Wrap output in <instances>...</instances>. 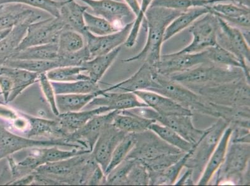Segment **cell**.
Returning <instances> with one entry per match:
<instances>
[{"mask_svg": "<svg viewBox=\"0 0 250 186\" xmlns=\"http://www.w3.org/2000/svg\"><path fill=\"white\" fill-rule=\"evenodd\" d=\"M192 149L189 151L184 153V155L177 162L167 168L158 171H149V185H174L177 179L179 178L181 172L185 167L186 161L191 153Z\"/></svg>", "mask_w": 250, "mask_h": 186, "instance_id": "33", "label": "cell"}, {"mask_svg": "<svg viewBox=\"0 0 250 186\" xmlns=\"http://www.w3.org/2000/svg\"><path fill=\"white\" fill-rule=\"evenodd\" d=\"M250 156L249 143L229 142L224 162L213 177V185H250Z\"/></svg>", "mask_w": 250, "mask_h": 186, "instance_id": "5", "label": "cell"}, {"mask_svg": "<svg viewBox=\"0 0 250 186\" xmlns=\"http://www.w3.org/2000/svg\"><path fill=\"white\" fill-rule=\"evenodd\" d=\"M106 175L102 167L98 165L88 179L87 185H104Z\"/></svg>", "mask_w": 250, "mask_h": 186, "instance_id": "51", "label": "cell"}, {"mask_svg": "<svg viewBox=\"0 0 250 186\" xmlns=\"http://www.w3.org/2000/svg\"><path fill=\"white\" fill-rule=\"evenodd\" d=\"M36 174L35 171L31 173L27 174V175L22 176L21 178L17 179L10 182L8 185H17V186H25L30 185L31 184L35 183Z\"/></svg>", "mask_w": 250, "mask_h": 186, "instance_id": "55", "label": "cell"}, {"mask_svg": "<svg viewBox=\"0 0 250 186\" xmlns=\"http://www.w3.org/2000/svg\"><path fill=\"white\" fill-rule=\"evenodd\" d=\"M98 165L91 153L47 163L35 170V183L52 185H87Z\"/></svg>", "mask_w": 250, "mask_h": 186, "instance_id": "1", "label": "cell"}, {"mask_svg": "<svg viewBox=\"0 0 250 186\" xmlns=\"http://www.w3.org/2000/svg\"><path fill=\"white\" fill-rule=\"evenodd\" d=\"M133 22L126 24L116 33L104 36H96L85 30L83 36L91 57L105 55L121 46L126 42Z\"/></svg>", "mask_w": 250, "mask_h": 186, "instance_id": "18", "label": "cell"}, {"mask_svg": "<svg viewBox=\"0 0 250 186\" xmlns=\"http://www.w3.org/2000/svg\"><path fill=\"white\" fill-rule=\"evenodd\" d=\"M59 57L58 43L36 45L16 52L10 58L18 60H56ZM8 60V59H7Z\"/></svg>", "mask_w": 250, "mask_h": 186, "instance_id": "35", "label": "cell"}, {"mask_svg": "<svg viewBox=\"0 0 250 186\" xmlns=\"http://www.w3.org/2000/svg\"><path fill=\"white\" fill-rule=\"evenodd\" d=\"M11 29H4V30L0 31V42L6 36L10 33Z\"/></svg>", "mask_w": 250, "mask_h": 186, "instance_id": "58", "label": "cell"}, {"mask_svg": "<svg viewBox=\"0 0 250 186\" xmlns=\"http://www.w3.org/2000/svg\"><path fill=\"white\" fill-rule=\"evenodd\" d=\"M217 2L220 1L218 0H154L151 6L184 12L192 8L207 7Z\"/></svg>", "mask_w": 250, "mask_h": 186, "instance_id": "44", "label": "cell"}, {"mask_svg": "<svg viewBox=\"0 0 250 186\" xmlns=\"http://www.w3.org/2000/svg\"><path fill=\"white\" fill-rule=\"evenodd\" d=\"M56 94H88L96 93L101 90L99 83L91 79L79 80L72 82H52Z\"/></svg>", "mask_w": 250, "mask_h": 186, "instance_id": "39", "label": "cell"}, {"mask_svg": "<svg viewBox=\"0 0 250 186\" xmlns=\"http://www.w3.org/2000/svg\"><path fill=\"white\" fill-rule=\"evenodd\" d=\"M88 9L87 6L80 5L76 0H65L61 8L60 18L70 29L83 35L86 30L83 14Z\"/></svg>", "mask_w": 250, "mask_h": 186, "instance_id": "32", "label": "cell"}, {"mask_svg": "<svg viewBox=\"0 0 250 186\" xmlns=\"http://www.w3.org/2000/svg\"><path fill=\"white\" fill-rule=\"evenodd\" d=\"M210 13L231 25L250 29V7L231 2H217L208 6Z\"/></svg>", "mask_w": 250, "mask_h": 186, "instance_id": "24", "label": "cell"}, {"mask_svg": "<svg viewBox=\"0 0 250 186\" xmlns=\"http://www.w3.org/2000/svg\"><path fill=\"white\" fill-rule=\"evenodd\" d=\"M208 53V62L214 63L216 65L226 66V67H233L240 68L244 72L248 80L250 81V72H247L239 59L230 52L223 48L219 44L206 49Z\"/></svg>", "mask_w": 250, "mask_h": 186, "instance_id": "37", "label": "cell"}, {"mask_svg": "<svg viewBox=\"0 0 250 186\" xmlns=\"http://www.w3.org/2000/svg\"><path fill=\"white\" fill-rule=\"evenodd\" d=\"M156 72L153 67L146 62L132 76L121 82L111 85L104 92H127L135 93L138 91H151L155 85Z\"/></svg>", "mask_w": 250, "mask_h": 186, "instance_id": "20", "label": "cell"}, {"mask_svg": "<svg viewBox=\"0 0 250 186\" xmlns=\"http://www.w3.org/2000/svg\"><path fill=\"white\" fill-rule=\"evenodd\" d=\"M19 112L13 109L0 104V117L12 122L16 118L19 116Z\"/></svg>", "mask_w": 250, "mask_h": 186, "instance_id": "53", "label": "cell"}, {"mask_svg": "<svg viewBox=\"0 0 250 186\" xmlns=\"http://www.w3.org/2000/svg\"><path fill=\"white\" fill-rule=\"evenodd\" d=\"M168 77L187 87L217 85L247 78L240 68L226 67L210 62L202 63L187 71L177 73Z\"/></svg>", "mask_w": 250, "mask_h": 186, "instance_id": "6", "label": "cell"}, {"mask_svg": "<svg viewBox=\"0 0 250 186\" xmlns=\"http://www.w3.org/2000/svg\"><path fill=\"white\" fill-rule=\"evenodd\" d=\"M181 13L183 12L165 8L149 7L145 17L147 28L146 44L137 55L124 59L122 62L140 61L148 63L154 67L161 59V47L164 43L166 29Z\"/></svg>", "mask_w": 250, "mask_h": 186, "instance_id": "3", "label": "cell"}, {"mask_svg": "<svg viewBox=\"0 0 250 186\" xmlns=\"http://www.w3.org/2000/svg\"><path fill=\"white\" fill-rule=\"evenodd\" d=\"M154 80L155 86L151 92L169 97L192 112L195 111L219 119V106L208 101L187 86L172 80L168 76L161 75L157 72Z\"/></svg>", "mask_w": 250, "mask_h": 186, "instance_id": "4", "label": "cell"}, {"mask_svg": "<svg viewBox=\"0 0 250 186\" xmlns=\"http://www.w3.org/2000/svg\"><path fill=\"white\" fill-rule=\"evenodd\" d=\"M133 93L147 107L153 109L161 115H193L191 111L160 93L147 90L138 91Z\"/></svg>", "mask_w": 250, "mask_h": 186, "instance_id": "23", "label": "cell"}, {"mask_svg": "<svg viewBox=\"0 0 250 186\" xmlns=\"http://www.w3.org/2000/svg\"><path fill=\"white\" fill-rule=\"evenodd\" d=\"M69 28L61 18L41 19L29 25L26 36L17 52L36 45L58 43L59 35L65 29Z\"/></svg>", "mask_w": 250, "mask_h": 186, "instance_id": "11", "label": "cell"}, {"mask_svg": "<svg viewBox=\"0 0 250 186\" xmlns=\"http://www.w3.org/2000/svg\"><path fill=\"white\" fill-rule=\"evenodd\" d=\"M149 184V170L142 163L136 162L127 176L126 185L146 186Z\"/></svg>", "mask_w": 250, "mask_h": 186, "instance_id": "48", "label": "cell"}, {"mask_svg": "<svg viewBox=\"0 0 250 186\" xmlns=\"http://www.w3.org/2000/svg\"><path fill=\"white\" fill-rule=\"evenodd\" d=\"M86 30L93 35L104 36L116 33L121 29L104 18L94 16L86 11L83 14Z\"/></svg>", "mask_w": 250, "mask_h": 186, "instance_id": "42", "label": "cell"}, {"mask_svg": "<svg viewBox=\"0 0 250 186\" xmlns=\"http://www.w3.org/2000/svg\"><path fill=\"white\" fill-rule=\"evenodd\" d=\"M208 62L207 51L197 53H175L161 55L160 62L153 67L161 75L169 76L172 74L192 69L202 63Z\"/></svg>", "mask_w": 250, "mask_h": 186, "instance_id": "16", "label": "cell"}, {"mask_svg": "<svg viewBox=\"0 0 250 186\" xmlns=\"http://www.w3.org/2000/svg\"><path fill=\"white\" fill-rule=\"evenodd\" d=\"M210 103L227 107H250V81L243 78L217 85L188 87Z\"/></svg>", "mask_w": 250, "mask_h": 186, "instance_id": "7", "label": "cell"}, {"mask_svg": "<svg viewBox=\"0 0 250 186\" xmlns=\"http://www.w3.org/2000/svg\"><path fill=\"white\" fill-rule=\"evenodd\" d=\"M218 1H219L220 2H222L221 0H218Z\"/></svg>", "mask_w": 250, "mask_h": 186, "instance_id": "59", "label": "cell"}, {"mask_svg": "<svg viewBox=\"0 0 250 186\" xmlns=\"http://www.w3.org/2000/svg\"><path fill=\"white\" fill-rule=\"evenodd\" d=\"M135 133H127L125 135L113 152L110 162L104 171L105 175L125 160L135 146Z\"/></svg>", "mask_w": 250, "mask_h": 186, "instance_id": "45", "label": "cell"}, {"mask_svg": "<svg viewBox=\"0 0 250 186\" xmlns=\"http://www.w3.org/2000/svg\"><path fill=\"white\" fill-rule=\"evenodd\" d=\"M189 32L192 36V42L178 51L180 53H197L215 46L218 44V18L212 13H207L190 26Z\"/></svg>", "mask_w": 250, "mask_h": 186, "instance_id": "12", "label": "cell"}, {"mask_svg": "<svg viewBox=\"0 0 250 186\" xmlns=\"http://www.w3.org/2000/svg\"><path fill=\"white\" fill-rule=\"evenodd\" d=\"M30 24L26 22L13 27L8 35L0 42V64L16 53Z\"/></svg>", "mask_w": 250, "mask_h": 186, "instance_id": "34", "label": "cell"}, {"mask_svg": "<svg viewBox=\"0 0 250 186\" xmlns=\"http://www.w3.org/2000/svg\"><path fill=\"white\" fill-rule=\"evenodd\" d=\"M149 130L153 131L159 137L168 144L176 147L184 153L189 151L194 147V145L184 139L176 131L158 122H156L152 124L150 126Z\"/></svg>", "mask_w": 250, "mask_h": 186, "instance_id": "40", "label": "cell"}, {"mask_svg": "<svg viewBox=\"0 0 250 186\" xmlns=\"http://www.w3.org/2000/svg\"><path fill=\"white\" fill-rule=\"evenodd\" d=\"M121 46L117 47L105 55L95 56L84 62L82 67L85 69V73L91 80L99 83L102 77L117 58L121 51Z\"/></svg>", "mask_w": 250, "mask_h": 186, "instance_id": "29", "label": "cell"}, {"mask_svg": "<svg viewBox=\"0 0 250 186\" xmlns=\"http://www.w3.org/2000/svg\"><path fill=\"white\" fill-rule=\"evenodd\" d=\"M87 106L91 109L104 106L111 111H122L147 106L133 93L103 92V94L95 97Z\"/></svg>", "mask_w": 250, "mask_h": 186, "instance_id": "21", "label": "cell"}, {"mask_svg": "<svg viewBox=\"0 0 250 186\" xmlns=\"http://www.w3.org/2000/svg\"><path fill=\"white\" fill-rule=\"evenodd\" d=\"M136 162L133 159L125 158L106 174L104 185H126L127 176Z\"/></svg>", "mask_w": 250, "mask_h": 186, "instance_id": "46", "label": "cell"}, {"mask_svg": "<svg viewBox=\"0 0 250 186\" xmlns=\"http://www.w3.org/2000/svg\"><path fill=\"white\" fill-rule=\"evenodd\" d=\"M125 3L130 8L135 15L137 16L140 11V3L138 0H124Z\"/></svg>", "mask_w": 250, "mask_h": 186, "instance_id": "56", "label": "cell"}, {"mask_svg": "<svg viewBox=\"0 0 250 186\" xmlns=\"http://www.w3.org/2000/svg\"><path fill=\"white\" fill-rule=\"evenodd\" d=\"M64 2L56 0H0V5L13 3L22 4L44 11L52 17L60 18L61 8Z\"/></svg>", "mask_w": 250, "mask_h": 186, "instance_id": "43", "label": "cell"}, {"mask_svg": "<svg viewBox=\"0 0 250 186\" xmlns=\"http://www.w3.org/2000/svg\"><path fill=\"white\" fill-rule=\"evenodd\" d=\"M103 94L102 89L96 93L88 94H56V105L59 114L78 112L87 107L95 97Z\"/></svg>", "mask_w": 250, "mask_h": 186, "instance_id": "30", "label": "cell"}, {"mask_svg": "<svg viewBox=\"0 0 250 186\" xmlns=\"http://www.w3.org/2000/svg\"><path fill=\"white\" fill-rule=\"evenodd\" d=\"M98 17L107 20L118 28L135 21L136 15L126 3L116 0H81Z\"/></svg>", "mask_w": 250, "mask_h": 186, "instance_id": "15", "label": "cell"}, {"mask_svg": "<svg viewBox=\"0 0 250 186\" xmlns=\"http://www.w3.org/2000/svg\"><path fill=\"white\" fill-rule=\"evenodd\" d=\"M208 13H210V11L208 6L192 8L181 13L168 25L166 29L165 35H164V42L191 26L199 18Z\"/></svg>", "mask_w": 250, "mask_h": 186, "instance_id": "31", "label": "cell"}, {"mask_svg": "<svg viewBox=\"0 0 250 186\" xmlns=\"http://www.w3.org/2000/svg\"><path fill=\"white\" fill-rule=\"evenodd\" d=\"M0 74L6 75L12 79L13 88L8 103L14 101L29 86L38 82L40 74L28 70L8 67L0 64Z\"/></svg>", "mask_w": 250, "mask_h": 186, "instance_id": "26", "label": "cell"}, {"mask_svg": "<svg viewBox=\"0 0 250 186\" xmlns=\"http://www.w3.org/2000/svg\"><path fill=\"white\" fill-rule=\"evenodd\" d=\"M126 134L111 124L100 135L91 154L104 172L107 168L113 151Z\"/></svg>", "mask_w": 250, "mask_h": 186, "instance_id": "19", "label": "cell"}, {"mask_svg": "<svg viewBox=\"0 0 250 186\" xmlns=\"http://www.w3.org/2000/svg\"><path fill=\"white\" fill-rule=\"evenodd\" d=\"M58 45L60 56L80 51L85 46V41L81 33L66 28L59 35Z\"/></svg>", "mask_w": 250, "mask_h": 186, "instance_id": "38", "label": "cell"}, {"mask_svg": "<svg viewBox=\"0 0 250 186\" xmlns=\"http://www.w3.org/2000/svg\"><path fill=\"white\" fill-rule=\"evenodd\" d=\"M153 120L139 116L129 110L120 111L113 119L112 124L126 133H137L149 130Z\"/></svg>", "mask_w": 250, "mask_h": 186, "instance_id": "28", "label": "cell"}, {"mask_svg": "<svg viewBox=\"0 0 250 186\" xmlns=\"http://www.w3.org/2000/svg\"><path fill=\"white\" fill-rule=\"evenodd\" d=\"M193 179L192 171L190 169L186 168V171L180 178L177 179L174 185H195Z\"/></svg>", "mask_w": 250, "mask_h": 186, "instance_id": "54", "label": "cell"}, {"mask_svg": "<svg viewBox=\"0 0 250 186\" xmlns=\"http://www.w3.org/2000/svg\"><path fill=\"white\" fill-rule=\"evenodd\" d=\"M129 111L139 116L153 120L159 124L172 129L193 145L197 144L206 131V129L201 130L195 128L193 124L192 116L190 115H161L147 106L134 108Z\"/></svg>", "mask_w": 250, "mask_h": 186, "instance_id": "9", "label": "cell"}, {"mask_svg": "<svg viewBox=\"0 0 250 186\" xmlns=\"http://www.w3.org/2000/svg\"><path fill=\"white\" fill-rule=\"evenodd\" d=\"M136 142L126 158L142 163L149 171H158L174 164L184 152L171 146L151 130L135 133Z\"/></svg>", "mask_w": 250, "mask_h": 186, "instance_id": "2", "label": "cell"}, {"mask_svg": "<svg viewBox=\"0 0 250 186\" xmlns=\"http://www.w3.org/2000/svg\"><path fill=\"white\" fill-rule=\"evenodd\" d=\"M54 146L85 149L80 145L70 144L62 140H35V138L22 137L15 134L0 125V160L7 158L22 149Z\"/></svg>", "mask_w": 250, "mask_h": 186, "instance_id": "10", "label": "cell"}, {"mask_svg": "<svg viewBox=\"0 0 250 186\" xmlns=\"http://www.w3.org/2000/svg\"><path fill=\"white\" fill-rule=\"evenodd\" d=\"M120 112V111L114 110L95 115L81 129L69 133L65 141L70 144L80 145L92 152L102 131L109 124L113 123L116 115Z\"/></svg>", "mask_w": 250, "mask_h": 186, "instance_id": "14", "label": "cell"}, {"mask_svg": "<svg viewBox=\"0 0 250 186\" xmlns=\"http://www.w3.org/2000/svg\"><path fill=\"white\" fill-rule=\"evenodd\" d=\"M20 112L29 121V129L24 133L25 137L31 138H45L46 139L62 140L65 141L69 135L61 126L58 119H44L33 116L24 112Z\"/></svg>", "mask_w": 250, "mask_h": 186, "instance_id": "22", "label": "cell"}, {"mask_svg": "<svg viewBox=\"0 0 250 186\" xmlns=\"http://www.w3.org/2000/svg\"><path fill=\"white\" fill-rule=\"evenodd\" d=\"M89 153H91V151L88 149H72L70 150H65L58 146L38 147L32 149L30 154L18 163L28 173H31L38 167L47 163L59 162L75 156Z\"/></svg>", "mask_w": 250, "mask_h": 186, "instance_id": "17", "label": "cell"}, {"mask_svg": "<svg viewBox=\"0 0 250 186\" xmlns=\"http://www.w3.org/2000/svg\"><path fill=\"white\" fill-rule=\"evenodd\" d=\"M38 82L40 83L41 89H42L43 95L49 104L51 109L52 113L58 117L59 114L58 108L56 105V94L52 85L51 81L47 78L46 74H41L39 76Z\"/></svg>", "mask_w": 250, "mask_h": 186, "instance_id": "49", "label": "cell"}, {"mask_svg": "<svg viewBox=\"0 0 250 186\" xmlns=\"http://www.w3.org/2000/svg\"><path fill=\"white\" fill-rule=\"evenodd\" d=\"M231 131H232V128L229 126L225 130L220 141L218 143L217 147H215L214 151H213L208 163H207L205 169H204L201 178L197 183V185L206 186L208 185L212 180L213 176L215 175L216 172L217 171L220 166L224 162Z\"/></svg>", "mask_w": 250, "mask_h": 186, "instance_id": "25", "label": "cell"}, {"mask_svg": "<svg viewBox=\"0 0 250 186\" xmlns=\"http://www.w3.org/2000/svg\"><path fill=\"white\" fill-rule=\"evenodd\" d=\"M46 75L52 82H72L90 79L82 66L56 68L47 72Z\"/></svg>", "mask_w": 250, "mask_h": 186, "instance_id": "41", "label": "cell"}, {"mask_svg": "<svg viewBox=\"0 0 250 186\" xmlns=\"http://www.w3.org/2000/svg\"><path fill=\"white\" fill-rule=\"evenodd\" d=\"M222 2H231V3L241 4V5L250 7V0H221Z\"/></svg>", "mask_w": 250, "mask_h": 186, "instance_id": "57", "label": "cell"}, {"mask_svg": "<svg viewBox=\"0 0 250 186\" xmlns=\"http://www.w3.org/2000/svg\"><path fill=\"white\" fill-rule=\"evenodd\" d=\"M153 1L154 0H142L139 13L136 16L135 21H133L130 33H129L128 37L124 44L126 47L131 48L136 44L138 35H139L141 26H142L143 22L145 19V14H146V11L151 6Z\"/></svg>", "mask_w": 250, "mask_h": 186, "instance_id": "47", "label": "cell"}, {"mask_svg": "<svg viewBox=\"0 0 250 186\" xmlns=\"http://www.w3.org/2000/svg\"><path fill=\"white\" fill-rule=\"evenodd\" d=\"M19 116L16 118V119L13 120L11 122H12L13 128H14L16 130L22 131V132L24 133L28 130L29 126V121L24 115L20 114V112H19Z\"/></svg>", "mask_w": 250, "mask_h": 186, "instance_id": "52", "label": "cell"}, {"mask_svg": "<svg viewBox=\"0 0 250 186\" xmlns=\"http://www.w3.org/2000/svg\"><path fill=\"white\" fill-rule=\"evenodd\" d=\"M110 111L111 110L110 108L101 106V107L91 109L90 110L63 113L59 114L57 117V119L58 120L62 128L68 133H70L81 129L95 115L104 114Z\"/></svg>", "mask_w": 250, "mask_h": 186, "instance_id": "27", "label": "cell"}, {"mask_svg": "<svg viewBox=\"0 0 250 186\" xmlns=\"http://www.w3.org/2000/svg\"><path fill=\"white\" fill-rule=\"evenodd\" d=\"M2 65L8 67L18 68L28 70L29 72L37 74H46L47 72L58 67H63L60 59L56 60H18V59H8Z\"/></svg>", "mask_w": 250, "mask_h": 186, "instance_id": "36", "label": "cell"}, {"mask_svg": "<svg viewBox=\"0 0 250 186\" xmlns=\"http://www.w3.org/2000/svg\"><path fill=\"white\" fill-rule=\"evenodd\" d=\"M217 18L219 21L218 44L234 54L239 59L247 71L250 72V66L247 63H250V49L244 35L239 28Z\"/></svg>", "mask_w": 250, "mask_h": 186, "instance_id": "13", "label": "cell"}, {"mask_svg": "<svg viewBox=\"0 0 250 186\" xmlns=\"http://www.w3.org/2000/svg\"><path fill=\"white\" fill-rule=\"evenodd\" d=\"M13 88V82L10 77L3 74H0V90L1 94L3 96L4 100L8 103L9 97L10 96Z\"/></svg>", "mask_w": 250, "mask_h": 186, "instance_id": "50", "label": "cell"}, {"mask_svg": "<svg viewBox=\"0 0 250 186\" xmlns=\"http://www.w3.org/2000/svg\"><path fill=\"white\" fill-rule=\"evenodd\" d=\"M229 126L228 122L222 118H219L215 123L206 129V133L199 141L194 145L191 153L186 161L185 167L192 170L195 185L201 178L207 163L223 133Z\"/></svg>", "mask_w": 250, "mask_h": 186, "instance_id": "8", "label": "cell"}]
</instances>
